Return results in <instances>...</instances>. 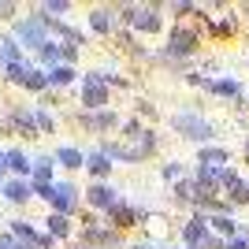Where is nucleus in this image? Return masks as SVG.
<instances>
[{
	"label": "nucleus",
	"instance_id": "nucleus-12",
	"mask_svg": "<svg viewBox=\"0 0 249 249\" xmlns=\"http://www.w3.org/2000/svg\"><path fill=\"white\" fill-rule=\"evenodd\" d=\"M86 167H89V171H93L97 178H104V175H108V171H112V156H104L101 149H97V153L89 156V160H86Z\"/></svg>",
	"mask_w": 249,
	"mask_h": 249
},
{
	"label": "nucleus",
	"instance_id": "nucleus-9",
	"mask_svg": "<svg viewBox=\"0 0 249 249\" xmlns=\"http://www.w3.org/2000/svg\"><path fill=\"white\" fill-rule=\"evenodd\" d=\"M197 164H205V167H227L231 164V153H227V149H219V145H205L197 153Z\"/></svg>",
	"mask_w": 249,
	"mask_h": 249
},
{
	"label": "nucleus",
	"instance_id": "nucleus-20",
	"mask_svg": "<svg viewBox=\"0 0 249 249\" xmlns=\"http://www.w3.org/2000/svg\"><path fill=\"white\" fill-rule=\"evenodd\" d=\"M22 86H30V89H45V86H49V74H41V71H30Z\"/></svg>",
	"mask_w": 249,
	"mask_h": 249
},
{
	"label": "nucleus",
	"instance_id": "nucleus-3",
	"mask_svg": "<svg viewBox=\"0 0 249 249\" xmlns=\"http://www.w3.org/2000/svg\"><path fill=\"white\" fill-rule=\"evenodd\" d=\"M197 49V30H190V26H175V30L167 34V49L164 56H190V52Z\"/></svg>",
	"mask_w": 249,
	"mask_h": 249
},
{
	"label": "nucleus",
	"instance_id": "nucleus-24",
	"mask_svg": "<svg viewBox=\"0 0 249 249\" xmlns=\"http://www.w3.org/2000/svg\"><path fill=\"white\" fill-rule=\"evenodd\" d=\"M246 160H249V138H246Z\"/></svg>",
	"mask_w": 249,
	"mask_h": 249
},
{
	"label": "nucleus",
	"instance_id": "nucleus-14",
	"mask_svg": "<svg viewBox=\"0 0 249 249\" xmlns=\"http://www.w3.org/2000/svg\"><path fill=\"white\" fill-rule=\"evenodd\" d=\"M208 227H212V231H216V234H223V238H234V231H238V227H234V219H231V216H212V219H208Z\"/></svg>",
	"mask_w": 249,
	"mask_h": 249
},
{
	"label": "nucleus",
	"instance_id": "nucleus-18",
	"mask_svg": "<svg viewBox=\"0 0 249 249\" xmlns=\"http://www.w3.org/2000/svg\"><path fill=\"white\" fill-rule=\"evenodd\" d=\"M49 231L56 234V238H67V234H71V223H67V216H52V219H49Z\"/></svg>",
	"mask_w": 249,
	"mask_h": 249
},
{
	"label": "nucleus",
	"instance_id": "nucleus-5",
	"mask_svg": "<svg viewBox=\"0 0 249 249\" xmlns=\"http://www.w3.org/2000/svg\"><path fill=\"white\" fill-rule=\"evenodd\" d=\"M49 201L56 205V216H67V212H74V208H78V190H74L71 182H60V186H52Z\"/></svg>",
	"mask_w": 249,
	"mask_h": 249
},
{
	"label": "nucleus",
	"instance_id": "nucleus-13",
	"mask_svg": "<svg viewBox=\"0 0 249 249\" xmlns=\"http://www.w3.org/2000/svg\"><path fill=\"white\" fill-rule=\"evenodd\" d=\"M205 89H212V93H219V97H238V93H242L234 78H216V82H208Z\"/></svg>",
	"mask_w": 249,
	"mask_h": 249
},
{
	"label": "nucleus",
	"instance_id": "nucleus-25",
	"mask_svg": "<svg viewBox=\"0 0 249 249\" xmlns=\"http://www.w3.org/2000/svg\"><path fill=\"white\" fill-rule=\"evenodd\" d=\"M134 249H149V246H134Z\"/></svg>",
	"mask_w": 249,
	"mask_h": 249
},
{
	"label": "nucleus",
	"instance_id": "nucleus-15",
	"mask_svg": "<svg viewBox=\"0 0 249 249\" xmlns=\"http://www.w3.org/2000/svg\"><path fill=\"white\" fill-rule=\"evenodd\" d=\"M56 160H60L63 167H82V164H86V156L78 153V149H71V145H63L60 153H56Z\"/></svg>",
	"mask_w": 249,
	"mask_h": 249
},
{
	"label": "nucleus",
	"instance_id": "nucleus-10",
	"mask_svg": "<svg viewBox=\"0 0 249 249\" xmlns=\"http://www.w3.org/2000/svg\"><path fill=\"white\" fill-rule=\"evenodd\" d=\"M89 26H93L97 34H112V30H115V11H112V8H93Z\"/></svg>",
	"mask_w": 249,
	"mask_h": 249
},
{
	"label": "nucleus",
	"instance_id": "nucleus-21",
	"mask_svg": "<svg viewBox=\"0 0 249 249\" xmlns=\"http://www.w3.org/2000/svg\"><path fill=\"white\" fill-rule=\"evenodd\" d=\"M8 164L15 167L19 175H26V171H30V164H26V156H22V153H8Z\"/></svg>",
	"mask_w": 249,
	"mask_h": 249
},
{
	"label": "nucleus",
	"instance_id": "nucleus-4",
	"mask_svg": "<svg viewBox=\"0 0 249 249\" xmlns=\"http://www.w3.org/2000/svg\"><path fill=\"white\" fill-rule=\"evenodd\" d=\"M82 104L86 108H104V104H108V82H104V74H86Z\"/></svg>",
	"mask_w": 249,
	"mask_h": 249
},
{
	"label": "nucleus",
	"instance_id": "nucleus-11",
	"mask_svg": "<svg viewBox=\"0 0 249 249\" xmlns=\"http://www.w3.org/2000/svg\"><path fill=\"white\" fill-rule=\"evenodd\" d=\"M119 119H115V112H101V115H82V126H89V130H108V126H115Z\"/></svg>",
	"mask_w": 249,
	"mask_h": 249
},
{
	"label": "nucleus",
	"instance_id": "nucleus-17",
	"mask_svg": "<svg viewBox=\"0 0 249 249\" xmlns=\"http://www.w3.org/2000/svg\"><path fill=\"white\" fill-rule=\"evenodd\" d=\"M175 201H178V205H190V201H194V178H178Z\"/></svg>",
	"mask_w": 249,
	"mask_h": 249
},
{
	"label": "nucleus",
	"instance_id": "nucleus-22",
	"mask_svg": "<svg viewBox=\"0 0 249 249\" xmlns=\"http://www.w3.org/2000/svg\"><path fill=\"white\" fill-rule=\"evenodd\" d=\"M160 175H164V182H167V178H178V164H164V167H160Z\"/></svg>",
	"mask_w": 249,
	"mask_h": 249
},
{
	"label": "nucleus",
	"instance_id": "nucleus-1",
	"mask_svg": "<svg viewBox=\"0 0 249 249\" xmlns=\"http://www.w3.org/2000/svg\"><path fill=\"white\" fill-rule=\"evenodd\" d=\"M123 22H130V30L134 34H160L164 19H160V8L156 4H142V8H123L119 15Z\"/></svg>",
	"mask_w": 249,
	"mask_h": 249
},
{
	"label": "nucleus",
	"instance_id": "nucleus-8",
	"mask_svg": "<svg viewBox=\"0 0 249 249\" xmlns=\"http://www.w3.org/2000/svg\"><path fill=\"white\" fill-rule=\"evenodd\" d=\"M223 194H227V205H246V201H249V182L231 171L227 182H223Z\"/></svg>",
	"mask_w": 249,
	"mask_h": 249
},
{
	"label": "nucleus",
	"instance_id": "nucleus-23",
	"mask_svg": "<svg viewBox=\"0 0 249 249\" xmlns=\"http://www.w3.org/2000/svg\"><path fill=\"white\" fill-rule=\"evenodd\" d=\"M223 249H249V238H231L223 242Z\"/></svg>",
	"mask_w": 249,
	"mask_h": 249
},
{
	"label": "nucleus",
	"instance_id": "nucleus-7",
	"mask_svg": "<svg viewBox=\"0 0 249 249\" xmlns=\"http://www.w3.org/2000/svg\"><path fill=\"white\" fill-rule=\"evenodd\" d=\"M86 201H89L93 208H108V212L119 205V197H115V190L108 186V182H93V186H89V194H86Z\"/></svg>",
	"mask_w": 249,
	"mask_h": 249
},
{
	"label": "nucleus",
	"instance_id": "nucleus-16",
	"mask_svg": "<svg viewBox=\"0 0 249 249\" xmlns=\"http://www.w3.org/2000/svg\"><path fill=\"white\" fill-rule=\"evenodd\" d=\"M4 197L8 201H30V186H26V182H8V186H4Z\"/></svg>",
	"mask_w": 249,
	"mask_h": 249
},
{
	"label": "nucleus",
	"instance_id": "nucleus-2",
	"mask_svg": "<svg viewBox=\"0 0 249 249\" xmlns=\"http://www.w3.org/2000/svg\"><path fill=\"white\" fill-rule=\"evenodd\" d=\"M171 126H175L182 138H190V142H208V138H212V126H208L205 119H197L194 112H178L175 119H171Z\"/></svg>",
	"mask_w": 249,
	"mask_h": 249
},
{
	"label": "nucleus",
	"instance_id": "nucleus-19",
	"mask_svg": "<svg viewBox=\"0 0 249 249\" xmlns=\"http://www.w3.org/2000/svg\"><path fill=\"white\" fill-rule=\"evenodd\" d=\"M71 78H74L71 67H52V71H49V82H52V86H67Z\"/></svg>",
	"mask_w": 249,
	"mask_h": 249
},
{
	"label": "nucleus",
	"instance_id": "nucleus-6",
	"mask_svg": "<svg viewBox=\"0 0 249 249\" xmlns=\"http://www.w3.org/2000/svg\"><path fill=\"white\" fill-rule=\"evenodd\" d=\"M145 216V212H142V208H134V205H123V201H119V205L112 208V212H108V223H112V227H134L138 219Z\"/></svg>",
	"mask_w": 249,
	"mask_h": 249
}]
</instances>
